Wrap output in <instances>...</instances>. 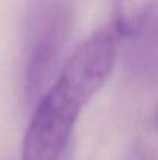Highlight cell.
I'll list each match as a JSON object with an SVG mask.
<instances>
[{"label":"cell","instance_id":"277c9868","mask_svg":"<svg viewBox=\"0 0 158 160\" xmlns=\"http://www.w3.org/2000/svg\"><path fill=\"white\" fill-rule=\"evenodd\" d=\"M133 38L140 42L135 58L138 65L158 70V6H152L141 30Z\"/></svg>","mask_w":158,"mask_h":160},{"label":"cell","instance_id":"6da1fadb","mask_svg":"<svg viewBox=\"0 0 158 160\" xmlns=\"http://www.w3.org/2000/svg\"><path fill=\"white\" fill-rule=\"evenodd\" d=\"M87 100L67 81L56 78L39 98L22 142V160H57Z\"/></svg>","mask_w":158,"mask_h":160},{"label":"cell","instance_id":"5b68a950","mask_svg":"<svg viewBox=\"0 0 158 160\" xmlns=\"http://www.w3.org/2000/svg\"><path fill=\"white\" fill-rule=\"evenodd\" d=\"M124 160H152V159L149 157V154H147L143 148L135 146V148H132V149L129 151V154L124 157Z\"/></svg>","mask_w":158,"mask_h":160},{"label":"cell","instance_id":"3957f363","mask_svg":"<svg viewBox=\"0 0 158 160\" xmlns=\"http://www.w3.org/2000/svg\"><path fill=\"white\" fill-rule=\"evenodd\" d=\"M70 30V17L64 9H56L45 20L41 34L28 59L25 73V93L30 100L44 95L45 86L50 82L64 44Z\"/></svg>","mask_w":158,"mask_h":160},{"label":"cell","instance_id":"7a4b0ae2","mask_svg":"<svg viewBox=\"0 0 158 160\" xmlns=\"http://www.w3.org/2000/svg\"><path fill=\"white\" fill-rule=\"evenodd\" d=\"M121 33L115 22L90 34L64 64L59 78L73 86L87 101H90L110 76Z\"/></svg>","mask_w":158,"mask_h":160}]
</instances>
